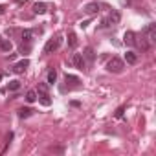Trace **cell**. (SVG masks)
<instances>
[{
	"label": "cell",
	"mask_w": 156,
	"mask_h": 156,
	"mask_svg": "<svg viewBox=\"0 0 156 156\" xmlns=\"http://www.w3.org/2000/svg\"><path fill=\"white\" fill-rule=\"evenodd\" d=\"M11 48H13V42L9 39H2V41H0V50H2V51H11Z\"/></svg>",
	"instance_id": "obj_13"
},
{
	"label": "cell",
	"mask_w": 156,
	"mask_h": 156,
	"mask_svg": "<svg viewBox=\"0 0 156 156\" xmlns=\"http://www.w3.org/2000/svg\"><path fill=\"white\" fill-rule=\"evenodd\" d=\"M37 94H39V98H37V99H41V103H42L44 107H50L51 99H50V92H48L46 83H39V87H37Z\"/></svg>",
	"instance_id": "obj_1"
},
{
	"label": "cell",
	"mask_w": 156,
	"mask_h": 156,
	"mask_svg": "<svg viewBox=\"0 0 156 156\" xmlns=\"http://www.w3.org/2000/svg\"><path fill=\"white\" fill-rule=\"evenodd\" d=\"M134 46H138L140 50H143V51H147L149 48H151V42L145 39V35H141L140 39H136V42H134Z\"/></svg>",
	"instance_id": "obj_10"
},
{
	"label": "cell",
	"mask_w": 156,
	"mask_h": 156,
	"mask_svg": "<svg viewBox=\"0 0 156 156\" xmlns=\"http://www.w3.org/2000/svg\"><path fill=\"white\" fill-rule=\"evenodd\" d=\"M64 81H66V85H68V90H72V88H79V87H81V81H79V77H75V75H70V73H66Z\"/></svg>",
	"instance_id": "obj_7"
},
{
	"label": "cell",
	"mask_w": 156,
	"mask_h": 156,
	"mask_svg": "<svg viewBox=\"0 0 156 156\" xmlns=\"http://www.w3.org/2000/svg\"><path fill=\"white\" fill-rule=\"evenodd\" d=\"M123 41H125V44L134 46V42H136V35H134V31H127V33L123 35Z\"/></svg>",
	"instance_id": "obj_12"
},
{
	"label": "cell",
	"mask_w": 156,
	"mask_h": 156,
	"mask_svg": "<svg viewBox=\"0 0 156 156\" xmlns=\"http://www.w3.org/2000/svg\"><path fill=\"white\" fill-rule=\"evenodd\" d=\"M0 41H2V37H0Z\"/></svg>",
	"instance_id": "obj_25"
},
{
	"label": "cell",
	"mask_w": 156,
	"mask_h": 156,
	"mask_svg": "<svg viewBox=\"0 0 156 156\" xmlns=\"http://www.w3.org/2000/svg\"><path fill=\"white\" fill-rule=\"evenodd\" d=\"M55 81H57V72L51 68V70L48 72V83H50V85H53Z\"/></svg>",
	"instance_id": "obj_19"
},
{
	"label": "cell",
	"mask_w": 156,
	"mask_h": 156,
	"mask_svg": "<svg viewBox=\"0 0 156 156\" xmlns=\"http://www.w3.org/2000/svg\"><path fill=\"white\" fill-rule=\"evenodd\" d=\"M26 101H28V103H33V101H37V92H35V90H30V92L26 94Z\"/></svg>",
	"instance_id": "obj_21"
},
{
	"label": "cell",
	"mask_w": 156,
	"mask_h": 156,
	"mask_svg": "<svg viewBox=\"0 0 156 156\" xmlns=\"http://www.w3.org/2000/svg\"><path fill=\"white\" fill-rule=\"evenodd\" d=\"M72 62H73V66H75V68H79V70H83V68L87 66V62H85V59H83V55H81V53H73Z\"/></svg>",
	"instance_id": "obj_8"
},
{
	"label": "cell",
	"mask_w": 156,
	"mask_h": 156,
	"mask_svg": "<svg viewBox=\"0 0 156 156\" xmlns=\"http://www.w3.org/2000/svg\"><path fill=\"white\" fill-rule=\"evenodd\" d=\"M123 112H125V108H123V107H119V108H118V112H116V118H121V116H123Z\"/></svg>",
	"instance_id": "obj_22"
},
{
	"label": "cell",
	"mask_w": 156,
	"mask_h": 156,
	"mask_svg": "<svg viewBox=\"0 0 156 156\" xmlns=\"http://www.w3.org/2000/svg\"><path fill=\"white\" fill-rule=\"evenodd\" d=\"M119 19H121V15H119L118 11H110L108 17L103 20V28H107V26H116V24L119 22Z\"/></svg>",
	"instance_id": "obj_5"
},
{
	"label": "cell",
	"mask_w": 156,
	"mask_h": 156,
	"mask_svg": "<svg viewBox=\"0 0 156 156\" xmlns=\"http://www.w3.org/2000/svg\"><path fill=\"white\" fill-rule=\"evenodd\" d=\"M83 11H85L87 15H98V11H99V4H98V2H90V4H87V6L83 8Z\"/></svg>",
	"instance_id": "obj_9"
},
{
	"label": "cell",
	"mask_w": 156,
	"mask_h": 156,
	"mask_svg": "<svg viewBox=\"0 0 156 156\" xmlns=\"http://www.w3.org/2000/svg\"><path fill=\"white\" fill-rule=\"evenodd\" d=\"M31 114H33V110L28 108V107H26V108H19V118H22V119H24V118H30Z\"/></svg>",
	"instance_id": "obj_17"
},
{
	"label": "cell",
	"mask_w": 156,
	"mask_h": 156,
	"mask_svg": "<svg viewBox=\"0 0 156 156\" xmlns=\"http://www.w3.org/2000/svg\"><path fill=\"white\" fill-rule=\"evenodd\" d=\"M46 8H48V6H46L44 2H37V4L33 6V11L39 13V15H42V13H46Z\"/></svg>",
	"instance_id": "obj_15"
},
{
	"label": "cell",
	"mask_w": 156,
	"mask_h": 156,
	"mask_svg": "<svg viewBox=\"0 0 156 156\" xmlns=\"http://www.w3.org/2000/svg\"><path fill=\"white\" fill-rule=\"evenodd\" d=\"M83 59H87L88 62H92V61L96 59V53H94V50H92V48H85V53H83Z\"/></svg>",
	"instance_id": "obj_14"
},
{
	"label": "cell",
	"mask_w": 156,
	"mask_h": 156,
	"mask_svg": "<svg viewBox=\"0 0 156 156\" xmlns=\"http://www.w3.org/2000/svg\"><path fill=\"white\" fill-rule=\"evenodd\" d=\"M61 44H62V39H61V37L50 39V41L46 42V46H44V53H53V51H57V50L61 48Z\"/></svg>",
	"instance_id": "obj_4"
},
{
	"label": "cell",
	"mask_w": 156,
	"mask_h": 156,
	"mask_svg": "<svg viewBox=\"0 0 156 156\" xmlns=\"http://www.w3.org/2000/svg\"><path fill=\"white\" fill-rule=\"evenodd\" d=\"M28 66H30V61H28V59H22V61H19V62L13 66V72H15V73H22V72H26Z\"/></svg>",
	"instance_id": "obj_11"
},
{
	"label": "cell",
	"mask_w": 156,
	"mask_h": 156,
	"mask_svg": "<svg viewBox=\"0 0 156 156\" xmlns=\"http://www.w3.org/2000/svg\"><path fill=\"white\" fill-rule=\"evenodd\" d=\"M123 68H125V62H123L119 57H112V59L107 62V70L112 72V73H121Z\"/></svg>",
	"instance_id": "obj_2"
},
{
	"label": "cell",
	"mask_w": 156,
	"mask_h": 156,
	"mask_svg": "<svg viewBox=\"0 0 156 156\" xmlns=\"http://www.w3.org/2000/svg\"><path fill=\"white\" fill-rule=\"evenodd\" d=\"M143 35H145V39H147L151 44H154V42H156V24H149V26L143 30Z\"/></svg>",
	"instance_id": "obj_6"
},
{
	"label": "cell",
	"mask_w": 156,
	"mask_h": 156,
	"mask_svg": "<svg viewBox=\"0 0 156 156\" xmlns=\"http://www.w3.org/2000/svg\"><path fill=\"white\" fill-rule=\"evenodd\" d=\"M68 44H70V48H75V46H77V37H75L73 31L68 33Z\"/></svg>",
	"instance_id": "obj_18"
},
{
	"label": "cell",
	"mask_w": 156,
	"mask_h": 156,
	"mask_svg": "<svg viewBox=\"0 0 156 156\" xmlns=\"http://www.w3.org/2000/svg\"><path fill=\"white\" fill-rule=\"evenodd\" d=\"M31 31L30 30H26L24 33H22V46H20V53H30L31 51Z\"/></svg>",
	"instance_id": "obj_3"
},
{
	"label": "cell",
	"mask_w": 156,
	"mask_h": 156,
	"mask_svg": "<svg viewBox=\"0 0 156 156\" xmlns=\"http://www.w3.org/2000/svg\"><path fill=\"white\" fill-rule=\"evenodd\" d=\"M4 9H6L4 6H0V15H2V13H4Z\"/></svg>",
	"instance_id": "obj_23"
},
{
	"label": "cell",
	"mask_w": 156,
	"mask_h": 156,
	"mask_svg": "<svg viewBox=\"0 0 156 156\" xmlns=\"http://www.w3.org/2000/svg\"><path fill=\"white\" fill-rule=\"evenodd\" d=\"M125 61H127V64H134V62L138 61V55H136L134 51H127V53H125Z\"/></svg>",
	"instance_id": "obj_16"
},
{
	"label": "cell",
	"mask_w": 156,
	"mask_h": 156,
	"mask_svg": "<svg viewBox=\"0 0 156 156\" xmlns=\"http://www.w3.org/2000/svg\"><path fill=\"white\" fill-rule=\"evenodd\" d=\"M8 88H9L11 92L19 90V88H20V81H17V79H15V81H9V83H8Z\"/></svg>",
	"instance_id": "obj_20"
},
{
	"label": "cell",
	"mask_w": 156,
	"mask_h": 156,
	"mask_svg": "<svg viewBox=\"0 0 156 156\" xmlns=\"http://www.w3.org/2000/svg\"><path fill=\"white\" fill-rule=\"evenodd\" d=\"M0 79H2V73H0Z\"/></svg>",
	"instance_id": "obj_24"
}]
</instances>
